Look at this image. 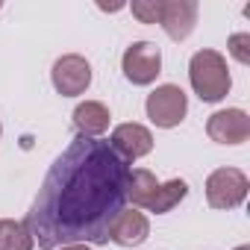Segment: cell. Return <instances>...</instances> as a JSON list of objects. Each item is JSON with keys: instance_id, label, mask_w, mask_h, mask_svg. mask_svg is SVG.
Returning a JSON list of instances; mask_svg holds the SVG:
<instances>
[{"instance_id": "cell-1", "label": "cell", "mask_w": 250, "mask_h": 250, "mask_svg": "<svg viewBox=\"0 0 250 250\" xmlns=\"http://www.w3.org/2000/svg\"><path fill=\"white\" fill-rule=\"evenodd\" d=\"M130 171L109 142L77 136L50 165L27 212L33 241L42 250L106 244L112 224L127 209Z\"/></svg>"}, {"instance_id": "cell-2", "label": "cell", "mask_w": 250, "mask_h": 250, "mask_svg": "<svg viewBox=\"0 0 250 250\" xmlns=\"http://www.w3.org/2000/svg\"><path fill=\"white\" fill-rule=\"evenodd\" d=\"M188 77H191V88H194L197 97L206 100V103H215V100L227 97V91H229L227 59H224L218 50H197V53L191 56Z\"/></svg>"}, {"instance_id": "cell-3", "label": "cell", "mask_w": 250, "mask_h": 250, "mask_svg": "<svg viewBox=\"0 0 250 250\" xmlns=\"http://www.w3.org/2000/svg\"><path fill=\"white\" fill-rule=\"evenodd\" d=\"M188 112V100H186V91L180 85H159L156 91L147 94V118L162 130H171V127H180L183 118Z\"/></svg>"}, {"instance_id": "cell-4", "label": "cell", "mask_w": 250, "mask_h": 250, "mask_svg": "<svg viewBox=\"0 0 250 250\" xmlns=\"http://www.w3.org/2000/svg\"><path fill=\"white\" fill-rule=\"evenodd\" d=\"M247 197V177L238 168H218L206 180V203L212 209H235Z\"/></svg>"}, {"instance_id": "cell-5", "label": "cell", "mask_w": 250, "mask_h": 250, "mask_svg": "<svg viewBox=\"0 0 250 250\" xmlns=\"http://www.w3.org/2000/svg\"><path fill=\"white\" fill-rule=\"evenodd\" d=\"M121 68H124V77L133 85H150L162 74V53L150 42H136L124 50Z\"/></svg>"}, {"instance_id": "cell-6", "label": "cell", "mask_w": 250, "mask_h": 250, "mask_svg": "<svg viewBox=\"0 0 250 250\" xmlns=\"http://www.w3.org/2000/svg\"><path fill=\"white\" fill-rule=\"evenodd\" d=\"M50 80H53V88L62 97H77L91 85V65L83 56L68 53V56L56 59V65L50 71Z\"/></svg>"}, {"instance_id": "cell-7", "label": "cell", "mask_w": 250, "mask_h": 250, "mask_svg": "<svg viewBox=\"0 0 250 250\" xmlns=\"http://www.w3.org/2000/svg\"><path fill=\"white\" fill-rule=\"evenodd\" d=\"M206 133L218 145H244L250 139V118L241 109H221L206 121Z\"/></svg>"}, {"instance_id": "cell-8", "label": "cell", "mask_w": 250, "mask_h": 250, "mask_svg": "<svg viewBox=\"0 0 250 250\" xmlns=\"http://www.w3.org/2000/svg\"><path fill=\"white\" fill-rule=\"evenodd\" d=\"M109 147L130 165V162H136V159H142V156H147L153 150V136H150L147 127H142V124H121V127L112 130Z\"/></svg>"}, {"instance_id": "cell-9", "label": "cell", "mask_w": 250, "mask_h": 250, "mask_svg": "<svg viewBox=\"0 0 250 250\" xmlns=\"http://www.w3.org/2000/svg\"><path fill=\"white\" fill-rule=\"evenodd\" d=\"M159 24L168 33V39H174V42L188 39L197 24V3L194 0H168V3H162Z\"/></svg>"}, {"instance_id": "cell-10", "label": "cell", "mask_w": 250, "mask_h": 250, "mask_svg": "<svg viewBox=\"0 0 250 250\" xmlns=\"http://www.w3.org/2000/svg\"><path fill=\"white\" fill-rule=\"evenodd\" d=\"M147 235H150V224L136 209H124L118 215V221L112 224V229H109V241H115L118 247H136Z\"/></svg>"}, {"instance_id": "cell-11", "label": "cell", "mask_w": 250, "mask_h": 250, "mask_svg": "<svg viewBox=\"0 0 250 250\" xmlns=\"http://www.w3.org/2000/svg\"><path fill=\"white\" fill-rule=\"evenodd\" d=\"M74 127L85 139H100L109 130V109L97 100H85L74 109Z\"/></svg>"}, {"instance_id": "cell-12", "label": "cell", "mask_w": 250, "mask_h": 250, "mask_svg": "<svg viewBox=\"0 0 250 250\" xmlns=\"http://www.w3.org/2000/svg\"><path fill=\"white\" fill-rule=\"evenodd\" d=\"M186 194H188L186 180H168V183H162V186L156 188V194L150 197L147 209L156 212V215H165V212H171L174 206H180V200H183Z\"/></svg>"}, {"instance_id": "cell-13", "label": "cell", "mask_w": 250, "mask_h": 250, "mask_svg": "<svg viewBox=\"0 0 250 250\" xmlns=\"http://www.w3.org/2000/svg\"><path fill=\"white\" fill-rule=\"evenodd\" d=\"M156 188H159V183H156V177H153L150 171H145V168L130 171L127 200H133L136 206H145V209H147V203H150V197L156 194Z\"/></svg>"}, {"instance_id": "cell-14", "label": "cell", "mask_w": 250, "mask_h": 250, "mask_svg": "<svg viewBox=\"0 0 250 250\" xmlns=\"http://www.w3.org/2000/svg\"><path fill=\"white\" fill-rule=\"evenodd\" d=\"M33 235L21 221H0V250H33Z\"/></svg>"}, {"instance_id": "cell-15", "label": "cell", "mask_w": 250, "mask_h": 250, "mask_svg": "<svg viewBox=\"0 0 250 250\" xmlns=\"http://www.w3.org/2000/svg\"><path fill=\"white\" fill-rule=\"evenodd\" d=\"M162 3H165V0H136L130 9H133V15H136L142 24H159Z\"/></svg>"}, {"instance_id": "cell-16", "label": "cell", "mask_w": 250, "mask_h": 250, "mask_svg": "<svg viewBox=\"0 0 250 250\" xmlns=\"http://www.w3.org/2000/svg\"><path fill=\"white\" fill-rule=\"evenodd\" d=\"M229 53H232V59H238L241 65H247L250 62V33H235V36H229Z\"/></svg>"}, {"instance_id": "cell-17", "label": "cell", "mask_w": 250, "mask_h": 250, "mask_svg": "<svg viewBox=\"0 0 250 250\" xmlns=\"http://www.w3.org/2000/svg\"><path fill=\"white\" fill-rule=\"evenodd\" d=\"M62 250H91V247L88 244H65Z\"/></svg>"}, {"instance_id": "cell-18", "label": "cell", "mask_w": 250, "mask_h": 250, "mask_svg": "<svg viewBox=\"0 0 250 250\" xmlns=\"http://www.w3.org/2000/svg\"><path fill=\"white\" fill-rule=\"evenodd\" d=\"M235 250H250V247H247V244H241V247H235Z\"/></svg>"}, {"instance_id": "cell-19", "label": "cell", "mask_w": 250, "mask_h": 250, "mask_svg": "<svg viewBox=\"0 0 250 250\" xmlns=\"http://www.w3.org/2000/svg\"><path fill=\"white\" fill-rule=\"evenodd\" d=\"M0 133H3V127H0Z\"/></svg>"}]
</instances>
